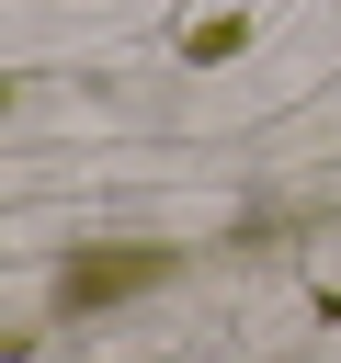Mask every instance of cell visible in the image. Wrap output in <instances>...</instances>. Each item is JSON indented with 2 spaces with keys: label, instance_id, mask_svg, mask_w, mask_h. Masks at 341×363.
Instances as JSON below:
<instances>
[{
  "label": "cell",
  "instance_id": "6da1fadb",
  "mask_svg": "<svg viewBox=\"0 0 341 363\" xmlns=\"http://www.w3.org/2000/svg\"><path fill=\"white\" fill-rule=\"evenodd\" d=\"M159 272H182V250H159V238H102V250H68L57 306H125V295H148Z\"/></svg>",
  "mask_w": 341,
  "mask_h": 363
}]
</instances>
